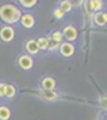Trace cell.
<instances>
[{
	"label": "cell",
	"mask_w": 107,
	"mask_h": 120,
	"mask_svg": "<svg viewBox=\"0 0 107 120\" xmlns=\"http://www.w3.org/2000/svg\"><path fill=\"white\" fill-rule=\"evenodd\" d=\"M16 94H17L16 86L12 85V84H6V95H5V97H7V98H13V97L16 96Z\"/></svg>",
	"instance_id": "obj_16"
},
{
	"label": "cell",
	"mask_w": 107,
	"mask_h": 120,
	"mask_svg": "<svg viewBox=\"0 0 107 120\" xmlns=\"http://www.w3.org/2000/svg\"><path fill=\"white\" fill-rule=\"evenodd\" d=\"M99 102H100V105H101L103 108H106V109H107V97H106V96L100 97V98H99Z\"/></svg>",
	"instance_id": "obj_21"
},
{
	"label": "cell",
	"mask_w": 107,
	"mask_h": 120,
	"mask_svg": "<svg viewBox=\"0 0 107 120\" xmlns=\"http://www.w3.org/2000/svg\"><path fill=\"white\" fill-rule=\"evenodd\" d=\"M52 40L53 41H55V42H58V43H61L63 42V40H64V36H63V33L61 31H59V30H57V31H54L53 34H52Z\"/></svg>",
	"instance_id": "obj_17"
},
{
	"label": "cell",
	"mask_w": 107,
	"mask_h": 120,
	"mask_svg": "<svg viewBox=\"0 0 107 120\" xmlns=\"http://www.w3.org/2000/svg\"><path fill=\"white\" fill-rule=\"evenodd\" d=\"M55 85H57V82L52 77H45L41 81V86L43 90H54Z\"/></svg>",
	"instance_id": "obj_9"
},
{
	"label": "cell",
	"mask_w": 107,
	"mask_h": 120,
	"mask_svg": "<svg viewBox=\"0 0 107 120\" xmlns=\"http://www.w3.org/2000/svg\"><path fill=\"white\" fill-rule=\"evenodd\" d=\"M36 41H37L38 47H40V51H47L48 49V45H50L48 37H38Z\"/></svg>",
	"instance_id": "obj_15"
},
{
	"label": "cell",
	"mask_w": 107,
	"mask_h": 120,
	"mask_svg": "<svg viewBox=\"0 0 107 120\" xmlns=\"http://www.w3.org/2000/svg\"><path fill=\"white\" fill-rule=\"evenodd\" d=\"M73 6H75V4L71 1V0H61V1L59 3V7L63 10L65 13L71 12L73 10Z\"/></svg>",
	"instance_id": "obj_11"
},
{
	"label": "cell",
	"mask_w": 107,
	"mask_h": 120,
	"mask_svg": "<svg viewBox=\"0 0 107 120\" xmlns=\"http://www.w3.org/2000/svg\"><path fill=\"white\" fill-rule=\"evenodd\" d=\"M15 36H16V31L11 25L6 24V25H3L0 28V40L3 42H5V43L11 42L15 38Z\"/></svg>",
	"instance_id": "obj_2"
},
{
	"label": "cell",
	"mask_w": 107,
	"mask_h": 120,
	"mask_svg": "<svg viewBox=\"0 0 107 120\" xmlns=\"http://www.w3.org/2000/svg\"><path fill=\"white\" fill-rule=\"evenodd\" d=\"M43 97L48 100V101H54V100L59 97V95L54 90H43Z\"/></svg>",
	"instance_id": "obj_14"
},
{
	"label": "cell",
	"mask_w": 107,
	"mask_h": 120,
	"mask_svg": "<svg viewBox=\"0 0 107 120\" xmlns=\"http://www.w3.org/2000/svg\"><path fill=\"white\" fill-rule=\"evenodd\" d=\"M6 95V83L0 82V97H5Z\"/></svg>",
	"instance_id": "obj_20"
},
{
	"label": "cell",
	"mask_w": 107,
	"mask_h": 120,
	"mask_svg": "<svg viewBox=\"0 0 107 120\" xmlns=\"http://www.w3.org/2000/svg\"><path fill=\"white\" fill-rule=\"evenodd\" d=\"M89 8L93 12L102 11L103 8V1L102 0H89Z\"/></svg>",
	"instance_id": "obj_10"
},
{
	"label": "cell",
	"mask_w": 107,
	"mask_h": 120,
	"mask_svg": "<svg viewBox=\"0 0 107 120\" xmlns=\"http://www.w3.org/2000/svg\"><path fill=\"white\" fill-rule=\"evenodd\" d=\"M105 18H106V22H107V11H105Z\"/></svg>",
	"instance_id": "obj_22"
},
{
	"label": "cell",
	"mask_w": 107,
	"mask_h": 120,
	"mask_svg": "<svg viewBox=\"0 0 107 120\" xmlns=\"http://www.w3.org/2000/svg\"><path fill=\"white\" fill-rule=\"evenodd\" d=\"M22 11L15 4H4L0 6V21L5 24H17L21 19Z\"/></svg>",
	"instance_id": "obj_1"
},
{
	"label": "cell",
	"mask_w": 107,
	"mask_h": 120,
	"mask_svg": "<svg viewBox=\"0 0 107 120\" xmlns=\"http://www.w3.org/2000/svg\"><path fill=\"white\" fill-rule=\"evenodd\" d=\"M48 41H50V45H48V51L54 52V51H57V49H59V45H60V43L53 41L52 37H48Z\"/></svg>",
	"instance_id": "obj_19"
},
{
	"label": "cell",
	"mask_w": 107,
	"mask_h": 120,
	"mask_svg": "<svg viewBox=\"0 0 107 120\" xmlns=\"http://www.w3.org/2000/svg\"><path fill=\"white\" fill-rule=\"evenodd\" d=\"M93 22H94L95 25H98V26H105L107 24L106 18H105V11L94 12V15H93Z\"/></svg>",
	"instance_id": "obj_8"
},
{
	"label": "cell",
	"mask_w": 107,
	"mask_h": 120,
	"mask_svg": "<svg viewBox=\"0 0 107 120\" xmlns=\"http://www.w3.org/2000/svg\"><path fill=\"white\" fill-rule=\"evenodd\" d=\"M75 51H76V48H75L72 42L65 41V42H61L59 45V53L64 58H71L75 54Z\"/></svg>",
	"instance_id": "obj_5"
},
{
	"label": "cell",
	"mask_w": 107,
	"mask_h": 120,
	"mask_svg": "<svg viewBox=\"0 0 107 120\" xmlns=\"http://www.w3.org/2000/svg\"><path fill=\"white\" fill-rule=\"evenodd\" d=\"M19 24H21L23 28L25 29H31L35 26V17L29 13V12H25V13H22L21 16V19H19Z\"/></svg>",
	"instance_id": "obj_6"
},
{
	"label": "cell",
	"mask_w": 107,
	"mask_h": 120,
	"mask_svg": "<svg viewBox=\"0 0 107 120\" xmlns=\"http://www.w3.org/2000/svg\"><path fill=\"white\" fill-rule=\"evenodd\" d=\"M61 33H63L64 40H66L67 42H75L77 37H78V30L73 25H66Z\"/></svg>",
	"instance_id": "obj_4"
},
{
	"label": "cell",
	"mask_w": 107,
	"mask_h": 120,
	"mask_svg": "<svg viewBox=\"0 0 107 120\" xmlns=\"http://www.w3.org/2000/svg\"><path fill=\"white\" fill-rule=\"evenodd\" d=\"M25 52L28 54L33 55V56L38 54V52H40V47H38L36 40H28V41L25 42Z\"/></svg>",
	"instance_id": "obj_7"
},
{
	"label": "cell",
	"mask_w": 107,
	"mask_h": 120,
	"mask_svg": "<svg viewBox=\"0 0 107 120\" xmlns=\"http://www.w3.org/2000/svg\"><path fill=\"white\" fill-rule=\"evenodd\" d=\"M17 1L23 8H27V10H30L38 4V0H17Z\"/></svg>",
	"instance_id": "obj_12"
},
{
	"label": "cell",
	"mask_w": 107,
	"mask_h": 120,
	"mask_svg": "<svg viewBox=\"0 0 107 120\" xmlns=\"http://www.w3.org/2000/svg\"><path fill=\"white\" fill-rule=\"evenodd\" d=\"M11 118V111L6 106H0V120H8Z\"/></svg>",
	"instance_id": "obj_13"
},
{
	"label": "cell",
	"mask_w": 107,
	"mask_h": 120,
	"mask_svg": "<svg viewBox=\"0 0 107 120\" xmlns=\"http://www.w3.org/2000/svg\"><path fill=\"white\" fill-rule=\"evenodd\" d=\"M53 16H54L57 19H60V21H61V19L65 18V12L63 11L60 7H57V8L53 10Z\"/></svg>",
	"instance_id": "obj_18"
},
{
	"label": "cell",
	"mask_w": 107,
	"mask_h": 120,
	"mask_svg": "<svg viewBox=\"0 0 107 120\" xmlns=\"http://www.w3.org/2000/svg\"><path fill=\"white\" fill-rule=\"evenodd\" d=\"M18 66L19 68L24 70V71H29L33 66H34V59H33V55L30 54H22L21 56L18 58Z\"/></svg>",
	"instance_id": "obj_3"
}]
</instances>
